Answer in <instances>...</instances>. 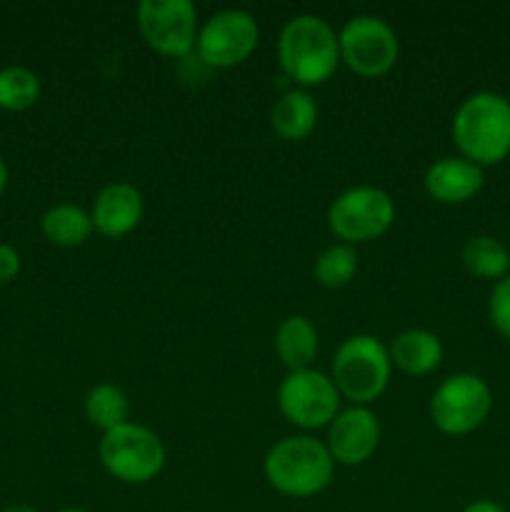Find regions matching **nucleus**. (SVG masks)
<instances>
[{"mask_svg":"<svg viewBox=\"0 0 510 512\" xmlns=\"http://www.w3.org/2000/svg\"><path fill=\"white\" fill-rule=\"evenodd\" d=\"M453 143L480 168L503 163L510 155V100L493 90L468 95L453 115Z\"/></svg>","mask_w":510,"mask_h":512,"instance_id":"1","label":"nucleus"},{"mask_svg":"<svg viewBox=\"0 0 510 512\" xmlns=\"http://www.w3.org/2000/svg\"><path fill=\"white\" fill-rule=\"evenodd\" d=\"M278 60L283 73L300 88L323 85L340 65L338 33L320 15H295L280 30Z\"/></svg>","mask_w":510,"mask_h":512,"instance_id":"2","label":"nucleus"},{"mask_svg":"<svg viewBox=\"0 0 510 512\" xmlns=\"http://www.w3.org/2000/svg\"><path fill=\"white\" fill-rule=\"evenodd\" d=\"M270 488L288 498H313L323 493L335 473V460L325 443L310 435H290L268 450L263 463Z\"/></svg>","mask_w":510,"mask_h":512,"instance_id":"3","label":"nucleus"},{"mask_svg":"<svg viewBox=\"0 0 510 512\" xmlns=\"http://www.w3.org/2000/svg\"><path fill=\"white\" fill-rule=\"evenodd\" d=\"M393 373L390 353L373 335H350L340 343L333 358V383L340 398L368 408L385 393Z\"/></svg>","mask_w":510,"mask_h":512,"instance_id":"4","label":"nucleus"},{"mask_svg":"<svg viewBox=\"0 0 510 512\" xmlns=\"http://www.w3.org/2000/svg\"><path fill=\"white\" fill-rule=\"evenodd\" d=\"M100 463L113 475L130 485H143L158 478L165 468V445L155 430L138 423H125L103 433Z\"/></svg>","mask_w":510,"mask_h":512,"instance_id":"5","label":"nucleus"},{"mask_svg":"<svg viewBox=\"0 0 510 512\" xmlns=\"http://www.w3.org/2000/svg\"><path fill=\"white\" fill-rule=\"evenodd\" d=\"M493 410V393L480 375L455 373L435 388L430 420L445 435L475 433Z\"/></svg>","mask_w":510,"mask_h":512,"instance_id":"6","label":"nucleus"},{"mask_svg":"<svg viewBox=\"0 0 510 512\" xmlns=\"http://www.w3.org/2000/svg\"><path fill=\"white\" fill-rule=\"evenodd\" d=\"M395 223V203L383 188L355 185L343 190L328 208V225L343 243H368Z\"/></svg>","mask_w":510,"mask_h":512,"instance_id":"7","label":"nucleus"},{"mask_svg":"<svg viewBox=\"0 0 510 512\" xmlns=\"http://www.w3.org/2000/svg\"><path fill=\"white\" fill-rule=\"evenodd\" d=\"M340 63L348 65L355 75L380 78L398 63L400 40L388 20L378 15H355L340 28Z\"/></svg>","mask_w":510,"mask_h":512,"instance_id":"8","label":"nucleus"},{"mask_svg":"<svg viewBox=\"0 0 510 512\" xmlns=\"http://www.w3.org/2000/svg\"><path fill=\"white\" fill-rule=\"evenodd\" d=\"M278 408L295 428L320 430L340 413V393L330 375L313 368L295 370L280 383Z\"/></svg>","mask_w":510,"mask_h":512,"instance_id":"9","label":"nucleus"},{"mask_svg":"<svg viewBox=\"0 0 510 512\" xmlns=\"http://www.w3.org/2000/svg\"><path fill=\"white\" fill-rule=\"evenodd\" d=\"M260 43L258 20L248 10L228 8L210 15L198 30V58L210 68H235L255 53Z\"/></svg>","mask_w":510,"mask_h":512,"instance_id":"10","label":"nucleus"},{"mask_svg":"<svg viewBox=\"0 0 510 512\" xmlns=\"http://www.w3.org/2000/svg\"><path fill=\"white\" fill-rule=\"evenodd\" d=\"M138 30L148 48L160 55H188L198 43V10L190 0H143Z\"/></svg>","mask_w":510,"mask_h":512,"instance_id":"11","label":"nucleus"},{"mask_svg":"<svg viewBox=\"0 0 510 512\" xmlns=\"http://www.w3.org/2000/svg\"><path fill=\"white\" fill-rule=\"evenodd\" d=\"M380 445V420L365 405H350L328 425L325 448L340 465H360L373 458Z\"/></svg>","mask_w":510,"mask_h":512,"instance_id":"12","label":"nucleus"},{"mask_svg":"<svg viewBox=\"0 0 510 512\" xmlns=\"http://www.w3.org/2000/svg\"><path fill=\"white\" fill-rule=\"evenodd\" d=\"M143 195L130 183H110L95 195L90 220L103 238L120 240L133 233L143 220Z\"/></svg>","mask_w":510,"mask_h":512,"instance_id":"13","label":"nucleus"},{"mask_svg":"<svg viewBox=\"0 0 510 512\" xmlns=\"http://www.w3.org/2000/svg\"><path fill=\"white\" fill-rule=\"evenodd\" d=\"M425 193L443 205H460L473 200L485 185V170L463 155L440 158L425 170Z\"/></svg>","mask_w":510,"mask_h":512,"instance_id":"14","label":"nucleus"},{"mask_svg":"<svg viewBox=\"0 0 510 512\" xmlns=\"http://www.w3.org/2000/svg\"><path fill=\"white\" fill-rule=\"evenodd\" d=\"M390 363L408 375H428L443 363V343L430 330H403L388 348Z\"/></svg>","mask_w":510,"mask_h":512,"instance_id":"15","label":"nucleus"},{"mask_svg":"<svg viewBox=\"0 0 510 512\" xmlns=\"http://www.w3.org/2000/svg\"><path fill=\"white\" fill-rule=\"evenodd\" d=\"M270 125L283 140H305L318 125V103L305 88H290L275 100Z\"/></svg>","mask_w":510,"mask_h":512,"instance_id":"16","label":"nucleus"},{"mask_svg":"<svg viewBox=\"0 0 510 512\" xmlns=\"http://www.w3.org/2000/svg\"><path fill=\"white\" fill-rule=\"evenodd\" d=\"M275 353L280 363L288 368V373L295 370L313 368L315 355H318V330L305 315H290L275 330Z\"/></svg>","mask_w":510,"mask_h":512,"instance_id":"17","label":"nucleus"},{"mask_svg":"<svg viewBox=\"0 0 510 512\" xmlns=\"http://www.w3.org/2000/svg\"><path fill=\"white\" fill-rule=\"evenodd\" d=\"M465 270L480 280H503L510 275V250L493 235H473L460 253Z\"/></svg>","mask_w":510,"mask_h":512,"instance_id":"18","label":"nucleus"},{"mask_svg":"<svg viewBox=\"0 0 510 512\" xmlns=\"http://www.w3.org/2000/svg\"><path fill=\"white\" fill-rule=\"evenodd\" d=\"M43 235L58 248H78L93 233V220L80 205L60 203L43 215Z\"/></svg>","mask_w":510,"mask_h":512,"instance_id":"19","label":"nucleus"},{"mask_svg":"<svg viewBox=\"0 0 510 512\" xmlns=\"http://www.w3.org/2000/svg\"><path fill=\"white\" fill-rule=\"evenodd\" d=\"M85 415H88L90 423H93L95 428L103 430V433L120 428V425L128 423L130 415L128 395L113 383L95 385V388H90L88 395H85Z\"/></svg>","mask_w":510,"mask_h":512,"instance_id":"20","label":"nucleus"},{"mask_svg":"<svg viewBox=\"0 0 510 512\" xmlns=\"http://www.w3.org/2000/svg\"><path fill=\"white\" fill-rule=\"evenodd\" d=\"M313 273L323 288H345L355 278V273H358V253L348 243L328 245L315 258Z\"/></svg>","mask_w":510,"mask_h":512,"instance_id":"21","label":"nucleus"},{"mask_svg":"<svg viewBox=\"0 0 510 512\" xmlns=\"http://www.w3.org/2000/svg\"><path fill=\"white\" fill-rule=\"evenodd\" d=\"M40 80L33 70L23 65H10L0 70V108L20 113L38 103Z\"/></svg>","mask_w":510,"mask_h":512,"instance_id":"22","label":"nucleus"},{"mask_svg":"<svg viewBox=\"0 0 510 512\" xmlns=\"http://www.w3.org/2000/svg\"><path fill=\"white\" fill-rule=\"evenodd\" d=\"M488 315L495 333L510 340V275H505L503 280L493 283L488 300Z\"/></svg>","mask_w":510,"mask_h":512,"instance_id":"23","label":"nucleus"},{"mask_svg":"<svg viewBox=\"0 0 510 512\" xmlns=\"http://www.w3.org/2000/svg\"><path fill=\"white\" fill-rule=\"evenodd\" d=\"M20 273V255L13 245L0 243V285L10 283Z\"/></svg>","mask_w":510,"mask_h":512,"instance_id":"24","label":"nucleus"},{"mask_svg":"<svg viewBox=\"0 0 510 512\" xmlns=\"http://www.w3.org/2000/svg\"><path fill=\"white\" fill-rule=\"evenodd\" d=\"M463 512H505L500 508L498 503H493V500H475V503L465 505Z\"/></svg>","mask_w":510,"mask_h":512,"instance_id":"25","label":"nucleus"},{"mask_svg":"<svg viewBox=\"0 0 510 512\" xmlns=\"http://www.w3.org/2000/svg\"><path fill=\"white\" fill-rule=\"evenodd\" d=\"M5 185H8V165H5L3 155H0V195H3Z\"/></svg>","mask_w":510,"mask_h":512,"instance_id":"26","label":"nucleus"},{"mask_svg":"<svg viewBox=\"0 0 510 512\" xmlns=\"http://www.w3.org/2000/svg\"><path fill=\"white\" fill-rule=\"evenodd\" d=\"M3 512H38L33 508V505H10V508H5Z\"/></svg>","mask_w":510,"mask_h":512,"instance_id":"27","label":"nucleus"},{"mask_svg":"<svg viewBox=\"0 0 510 512\" xmlns=\"http://www.w3.org/2000/svg\"><path fill=\"white\" fill-rule=\"evenodd\" d=\"M58 512H88V510H83V508H63V510H58Z\"/></svg>","mask_w":510,"mask_h":512,"instance_id":"28","label":"nucleus"}]
</instances>
